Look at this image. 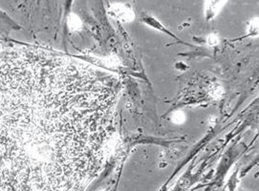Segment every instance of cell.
<instances>
[{
  "label": "cell",
  "mask_w": 259,
  "mask_h": 191,
  "mask_svg": "<svg viewBox=\"0 0 259 191\" xmlns=\"http://www.w3.org/2000/svg\"><path fill=\"white\" fill-rule=\"evenodd\" d=\"M120 82L34 47L0 52V191H81L112 147Z\"/></svg>",
  "instance_id": "1"
},
{
  "label": "cell",
  "mask_w": 259,
  "mask_h": 191,
  "mask_svg": "<svg viewBox=\"0 0 259 191\" xmlns=\"http://www.w3.org/2000/svg\"><path fill=\"white\" fill-rule=\"evenodd\" d=\"M111 13L116 17V18H120L121 20H125V21H131L134 15L131 12L130 8H127L126 6L123 5H115L113 6Z\"/></svg>",
  "instance_id": "2"
},
{
  "label": "cell",
  "mask_w": 259,
  "mask_h": 191,
  "mask_svg": "<svg viewBox=\"0 0 259 191\" xmlns=\"http://www.w3.org/2000/svg\"><path fill=\"white\" fill-rule=\"evenodd\" d=\"M69 25L72 30H78L81 26V21L77 16H71L69 20Z\"/></svg>",
  "instance_id": "3"
},
{
  "label": "cell",
  "mask_w": 259,
  "mask_h": 191,
  "mask_svg": "<svg viewBox=\"0 0 259 191\" xmlns=\"http://www.w3.org/2000/svg\"><path fill=\"white\" fill-rule=\"evenodd\" d=\"M172 121L175 123H182V122H184V121H185V114L183 113V112H180V111L175 112V113L173 114Z\"/></svg>",
  "instance_id": "4"
},
{
  "label": "cell",
  "mask_w": 259,
  "mask_h": 191,
  "mask_svg": "<svg viewBox=\"0 0 259 191\" xmlns=\"http://www.w3.org/2000/svg\"><path fill=\"white\" fill-rule=\"evenodd\" d=\"M222 88L220 86H214L211 89V96L214 98H220L222 96Z\"/></svg>",
  "instance_id": "5"
},
{
  "label": "cell",
  "mask_w": 259,
  "mask_h": 191,
  "mask_svg": "<svg viewBox=\"0 0 259 191\" xmlns=\"http://www.w3.org/2000/svg\"><path fill=\"white\" fill-rule=\"evenodd\" d=\"M207 42L209 45H216V44H218L219 40L216 35H210L207 37Z\"/></svg>",
  "instance_id": "6"
}]
</instances>
